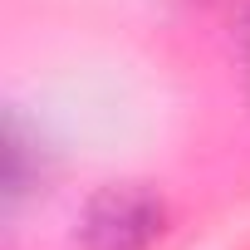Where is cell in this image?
<instances>
[{"instance_id": "obj_1", "label": "cell", "mask_w": 250, "mask_h": 250, "mask_svg": "<svg viewBox=\"0 0 250 250\" xmlns=\"http://www.w3.org/2000/svg\"><path fill=\"white\" fill-rule=\"evenodd\" d=\"M162 201L147 187H103L79 221V250H147L162 235Z\"/></svg>"}]
</instances>
